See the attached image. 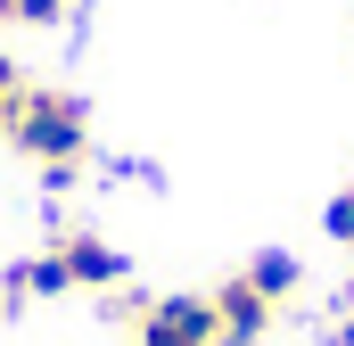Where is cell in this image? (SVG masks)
Segmentation results:
<instances>
[{
  "label": "cell",
  "instance_id": "52a82bcc",
  "mask_svg": "<svg viewBox=\"0 0 354 346\" xmlns=\"http://www.w3.org/2000/svg\"><path fill=\"white\" fill-rule=\"evenodd\" d=\"M330 338H338V346H354V313H338V330H330Z\"/></svg>",
  "mask_w": 354,
  "mask_h": 346
},
{
  "label": "cell",
  "instance_id": "6da1fadb",
  "mask_svg": "<svg viewBox=\"0 0 354 346\" xmlns=\"http://www.w3.org/2000/svg\"><path fill=\"white\" fill-rule=\"evenodd\" d=\"M0 140L41 173V181H75L91 165V107L66 83H25L17 107H8V124H0Z\"/></svg>",
  "mask_w": 354,
  "mask_h": 346
},
{
  "label": "cell",
  "instance_id": "277c9868",
  "mask_svg": "<svg viewBox=\"0 0 354 346\" xmlns=\"http://www.w3.org/2000/svg\"><path fill=\"white\" fill-rule=\"evenodd\" d=\"M132 346H223L214 338V297H206V289L149 297V305L132 313Z\"/></svg>",
  "mask_w": 354,
  "mask_h": 346
},
{
  "label": "cell",
  "instance_id": "7a4b0ae2",
  "mask_svg": "<svg viewBox=\"0 0 354 346\" xmlns=\"http://www.w3.org/2000/svg\"><path fill=\"white\" fill-rule=\"evenodd\" d=\"M107 289H124V248L99 239L91 223H58L41 256L0 272V297L8 305H25V297H107Z\"/></svg>",
  "mask_w": 354,
  "mask_h": 346
},
{
  "label": "cell",
  "instance_id": "3957f363",
  "mask_svg": "<svg viewBox=\"0 0 354 346\" xmlns=\"http://www.w3.org/2000/svg\"><path fill=\"white\" fill-rule=\"evenodd\" d=\"M297 280H305V272H297L288 248H264V256H248L239 272H223V280L206 289V297H214V338L223 346H256L272 322H280V305L297 297Z\"/></svg>",
  "mask_w": 354,
  "mask_h": 346
},
{
  "label": "cell",
  "instance_id": "ba28073f",
  "mask_svg": "<svg viewBox=\"0 0 354 346\" xmlns=\"http://www.w3.org/2000/svg\"><path fill=\"white\" fill-rule=\"evenodd\" d=\"M8 313H17V305H8V297H0V322H8Z\"/></svg>",
  "mask_w": 354,
  "mask_h": 346
},
{
  "label": "cell",
  "instance_id": "5b68a950",
  "mask_svg": "<svg viewBox=\"0 0 354 346\" xmlns=\"http://www.w3.org/2000/svg\"><path fill=\"white\" fill-rule=\"evenodd\" d=\"M83 0H0V25H25V33H50V25H66Z\"/></svg>",
  "mask_w": 354,
  "mask_h": 346
},
{
  "label": "cell",
  "instance_id": "8992f818",
  "mask_svg": "<svg viewBox=\"0 0 354 346\" xmlns=\"http://www.w3.org/2000/svg\"><path fill=\"white\" fill-rule=\"evenodd\" d=\"M322 231H330V239L354 256V181H346V190H330V206H322Z\"/></svg>",
  "mask_w": 354,
  "mask_h": 346
}]
</instances>
